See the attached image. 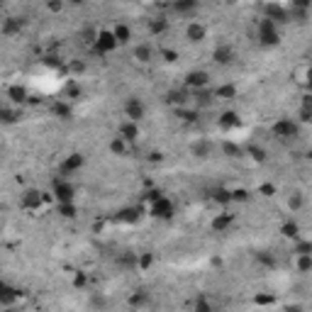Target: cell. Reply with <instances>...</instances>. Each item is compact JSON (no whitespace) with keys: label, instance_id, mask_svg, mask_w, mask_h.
Wrapping results in <instances>:
<instances>
[{"label":"cell","instance_id":"cell-53","mask_svg":"<svg viewBox=\"0 0 312 312\" xmlns=\"http://www.w3.org/2000/svg\"><path fill=\"white\" fill-rule=\"evenodd\" d=\"M285 312H305V310H302V305H288Z\"/></svg>","mask_w":312,"mask_h":312},{"label":"cell","instance_id":"cell-47","mask_svg":"<svg viewBox=\"0 0 312 312\" xmlns=\"http://www.w3.org/2000/svg\"><path fill=\"white\" fill-rule=\"evenodd\" d=\"M302 203H305V200H302V195H300V193H295V195H293V198L288 200L290 210H300V207H302Z\"/></svg>","mask_w":312,"mask_h":312},{"label":"cell","instance_id":"cell-26","mask_svg":"<svg viewBox=\"0 0 312 312\" xmlns=\"http://www.w3.org/2000/svg\"><path fill=\"white\" fill-rule=\"evenodd\" d=\"M52 112H54L56 117H61V120H71V115H73V108L64 103V100H56L54 105H52Z\"/></svg>","mask_w":312,"mask_h":312},{"label":"cell","instance_id":"cell-1","mask_svg":"<svg viewBox=\"0 0 312 312\" xmlns=\"http://www.w3.org/2000/svg\"><path fill=\"white\" fill-rule=\"evenodd\" d=\"M76 186L68 181V178H56L54 181V186H52V198L56 200V205H61V203H76Z\"/></svg>","mask_w":312,"mask_h":312},{"label":"cell","instance_id":"cell-21","mask_svg":"<svg viewBox=\"0 0 312 312\" xmlns=\"http://www.w3.org/2000/svg\"><path fill=\"white\" fill-rule=\"evenodd\" d=\"M135 59L139 64H149L151 59H154V49H151L149 44H137L135 47Z\"/></svg>","mask_w":312,"mask_h":312},{"label":"cell","instance_id":"cell-40","mask_svg":"<svg viewBox=\"0 0 312 312\" xmlns=\"http://www.w3.org/2000/svg\"><path fill=\"white\" fill-rule=\"evenodd\" d=\"M230 193H232V203H246L249 200V190L244 188H234Z\"/></svg>","mask_w":312,"mask_h":312},{"label":"cell","instance_id":"cell-22","mask_svg":"<svg viewBox=\"0 0 312 312\" xmlns=\"http://www.w3.org/2000/svg\"><path fill=\"white\" fill-rule=\"evenodd\" d=\"M154 263H156V254H151V251L137 254V269H139V271H149Z\"/></svg>","mask_w":312,"mask_h":312},{"label":"cell","instance_id":"cell-9","mask_svg":"<svg viewBox=\"0 0 312 312\" xmlns=\"http://www.w3.org/2000/svg\"><path fill=\"white\" fill-rule=\"evenodd\" d=\"M183 83H186V88L188 91H193V93H198V91H203L205 85L210 83V73L207 71H188L186 73V78H183Z\"/></svg>","mask_w":312,"mask_h":312},{"label":"cell","instance_id":"cell-44","mask_svg":"<svg viewBox=\"0 0 312 312\" xmlns=\"http://www.w3.org/2000/svg\"><path fill=\"white\" fill-rule=\"evenodd\" d=\"M159 198H163V193H161V190H159V188L147 190V193H144V200H149V205H151V203H156Z\"/></svg>","mask_w":312,"mask_h":312},{"label":"cell","instance_id":"cell-42","mask_svg":"<svg viewBox=\"0 0 312 312\" xmlns=\"http://www.w3.org/2000/svg\"><path fill=\"white\" fill-rule=\"evenodd\" d=\"M166 100H168L171 105H178V108H183V103H186V95H183V93H176V91H171V93L166 95Z\"/></svg>","mask_w":312,"mask_h":312},{"label":"cell","instance_id":"cell-37","mask_svg":"<svg viewBox=\"0 0 312 312\" xmlns=\"http://www.w3.org/2000/svg\"><path fill=\"white\" fill-rule=\"evenodd\" d=\"M127 147H129V144H127V142H122L120 137H115V139L110 142V151H112L115 156H124V154H127Z\"/></svg>","mask_w":312,"mask_h":312},{"label":"cell","instance_id":"cell-6","mask_svg":"<svg viewBox=\"0 0 312 312\" xmlns=\"http://www.w3.org/2000/svg\"><path fill=\"white\" fill-rule=\"evenodd\" d=\"M149 215L151 217H156V219H171L173 215H176V205L163 195V198H159L156 203H151Z\"/></svg>","mask_w":312,"mask_h":312},{"label":"cell","instance_id":"cell-3","mask_svg":"<svg viewBox=\"0 0 312 312\" xmlns=\"http://www.w3.org/2000/svg\"><path fill=\"white\" fill-rule=\"evenodd\" d=\"M271 132H273V137H278V139H295V137L300 135V124L295 122V120H288V117H283V120L273 122Z\"/></svg>","mask_w":312,"mask_h":312},{"label":"cell","instance_id":"cell-5","mask_svg":"<svg viewBox=\"0 0 312 312\" xmlns=\"http://www.w3.org/2000/svg\"><path fill=\"white\" fill-rule=\"evenodd\" d=\"M41 205H44V193L37 188H27L22 195H20V207L22 210H27V212H34V210H39Z\"/></svg>","mask_w":312,"mask_h":312},{"label":"cell","instance_id":"cell-29","mask_svg":"<svg viewBox=\"0 0 312 312\" xmlns=\"http://www.w3.org/2000/svg\"><path fill=\"white\" fill-rule=\"evenodd\" d=\"M147 302H149V293H147V290H135V293L129 295V305H132V307H137V310H139V307H144Z\"/></svg>","mask_w":312,"mask_h":312},{"label":"cell","instance_id":"cell-31","mask_svg":"<svg viewBox=\"0 0 312 312\" xmlns=\"http://www.w3.org/2000/svg\"><path fill=\"white\" fill-rule=\"evenodd\" d=\"M117 266H120V269H137V254L135 251H124V254H120Z\"/></svg>","mask_w":312,"mask_h":312},{"label":"cell","instance_id":"cell-36","mask_svg":"<svg viewBox=\"0 0 312 312\" xmlns=\"http://www.w3.org/2000/svg\"><path fill=\"white\" fill-rule=\"evenodd\" d=\"M176 115L183 120V122H190V124L198 122V117H200L198 110H186V108H176Z\"/></svg>","mask_w":312,"mask_h":312},{"label":"cell","instance_id":"cell-48","mask_svg":"<svg viewBox=\"0 0 312 312\" xmlns=\"http://www.w3.org/2000/svg\"><path fill=\"white\" fill-rule=\"evenodd\" d=\"M258 193L266 195V198H271V195H276V186H273V183H263V186L258 188Z\"/></svg>","mask_w":312,"mask_h":312},{"label":"cell","instance_id":"cell-54","mask_svg":"<svg viewBox=\"0 0 312 312\" xmlns=\"http://www.w3.org/2000/svg\"><path fill=\"white\" fill-rule=\"evenodd\" d=\"M8 288H10V283H8V281H3V278H0V298H3V293H5V290H8Z\"/></svg>","mask_w":312,"mask_h":312},{"label":"cell","instance_id":"cell-20","mask_svg":"<svg viewBox=\"0 0 312 312\" xmlns=\"http://www.w3.org/2000/svg\"><path fill=\"white\" fill-rule=\"evenodd\" d=\"M254 261H256L258 266H263V269H276L278 266V261H276V256H273L271 251H256L254 254Z\"/></svg>","mask_w":312,"mask_h":312},{"label":"cell","instance_id":"cell-8","mask_svg":"<svg viewBox=\"0 0 312 312\" xmlns=\"http://www.w3.org/2000/svg\"><path fill=\"white\" fill-rule=\"evenodd\" d=\"M147 115V105L142 103V98H127V103H124V117L129 120V122H139L142 117Z\"/></svg>","mask_w":312,"mask_h":312},{"label":"cell","instance_id":"cell-18","mask_svg":"<svg viewBox=\"0 0 312 312\" xmlns=\"http://www.w3.org/2000/svg\"><path fill=\"white\" fill-rule=\"evenodd\" d=\"M212 98H217V100H234L237 98V85L234 83H222V85H217L212 91Z\"/></svg>","mask_w":312,"mask_h":312},{"label":"cell","instance_id":"cell-43","mask_svg":"<svg viewBox=\"0 0 312 312\" xmlns=\"http://www.w3.org/2000/svg\"><path fill=\"white\" fill-rule=\"evenodd\" d=\"M15 120H17V112L5 110L3 105H0V122H15Z\"/></svg>","mask_w":312,"mask_h":312},{"label":"cell","instance_id":"cell-23","mask_svg":"<svg viewBox=\"0 0 312 312\" xmlns=\"http://www.w3.org/2000/svg\"><path fill=\"white\" fill-rule=\"evenodd\" d=\"M56 212H59V217L73 219V217H78V205L76 203H61V205H56Z\"/></svg>","mask_w":312,"mask_h":312},{"label":"cell","instance_id":"cell-16","mask_svg":"<svg viewBox=\"0 0 312 312\" xmlns=\"http://www.w3.org/2000/svg\"><path fill=\"white\" fill-rule=\"evenodd\" d=\"M219 127L222 129H234V127H239L242 124V117H239V112L237 110H225L222 115H219Z\"/></svg>","mask_w":312,"mask_h":312},{"label":"cell","instance_id":"cell-2","mask_svg":"<svg viewBox=\"0 0 312 312\" xmlns=\"http://www.w3.org/2000/svg\"><path fill=\"white\" fill-rule=\"evenodd\" d=\"M258 44L261 47H278L281 44V32H278V25L271 22V20H258Z\"/></svg>","mask_w":312,"mask_h":312},{"label":"cell","instance_id":"cell-49","mask_svg":"<svg viewBox=\"0 0 312 312\" xmlns=\"http://www.w3.org/2000/svg\"><path fill=\"white\" fill-rule=\"evenodd\" d=\"M312 120V108H300V122H310Z\"/></svg>","mask_w":312,"mask_h":312},{"label":"cell","instance_id":"cell-51","mask_svg":"<svg viewBox=\"0 0 312 312\" xmlns=\"http://www.w3.org/2000/svg\"><path fill=\"white\" fill-rule=\"evenodd\" d=\"M44 64H47V66H52V68H56V66H61V59L56 61V56H47V59H44Z\"/></svg>","mask_w":312,"mask_h":312},{"label":"cell","instance_id":"cell-24","mask_svg":"<svg viewBox=\"0 0 312 312\" xmlns=\"http://www.w3.org/2000/svg\"><path fill=\"white\" fill-rule=\"evenodd\" d=\"M8 98H10L13 103H27L29 93L25 85H10V88H8Z\"/></svg>","mask_w":312,"mask_h":312},{"label":"cell","instance_id":"cell-55","mask_svg":"<svg viewBox=\"0 0 312 312\" xmlns=\"http://www.w3.org/2000/svg\"><path fill=\"white\" fill-rule=\"evenodd\" d=\"M149 161H156V163H159V161H163V156L159 154V151H154V154L149 156Z\"/></svg>","mask_w":312,"mask_h":312},{"label":"cell","instance_id":"cell-39","mask_svg":"<svg viewBox=\"0 0 312 312\" xmlns=\"http://www.w3.org/2000/svg\"><path fill=\"white\" fill-rule=\"evenodd\" d=\"M64 95H66V98H81L83 88L78 85V81H73V78H71V81L66 83V91H64Z\"/></svg>","mask_w":312,"mask_h":312},{"label":"cell","instance_id":"cell-56","mask_svg":"<svg viewBox=\"0 0 312 312\" xmlns=\"http://www.w3.org/2000/svg\"><path fill=\"white\" fill-rule=\"evenodd\" d=\"M93 305H100V307H103V305H105V300L100 298V295H93Z\"/></svg>","mask_w":312,"mask_h":312},{"label":"cell","instance_id":"cell-17","mask_svg":"<svg viewBox=\"0 0 312 312\" xmlns=\"http://www.w3.org/2000/svg\"><path fill=\"white\" fill-rule=\"evenodd\" d=\"M110 32H112V37H115L117 44H129V39H132V29H129V25H124V22H117Z\"/></svg>","mask_w":312,"mask_h":312},{"label":"cell","instance_id":"cell-28","mask_svg":"<svg viewBox=\"0 0 312 312\" xmlns=\"http://www.w3.org/2000/svg\"><path fill=\"white\" fill-rule=\"evenodd\" d=\"M222 154L230 156V159H239V156H244V149L234 142H222Z\"/></svg>","mask_w":312,"mask_h":312},{"label":"cell","instance_id":"cell-12","mask_svg":"<svg viewBox=\"0 0 312 312\" xmlns=\"http://www.w3.org/2000/svg\"><path fill=\"white\" fill-rule=\"evenodd\" d=\"M190 154H193L195 159H210V156L215 154V144H212L210 139H195L193 147H190Z\"/></svg>","mask_w":312,"mask_h":312},{"label":"cell","instance_id":"cell-10","mask_svg":"<svg viewBox=\"0 0 312 312\" xmlns=\"http://www.w3.org/2000/svg\"><path fill=\"white\" fill-rule=\"evenodd\" d=\"M237 59V52H234V47L232 44H217L215 49H212V61L217 64V66H230L232 61Z\"/></svg>","mask_w":312,"mask_h":312},{"label":"cell","instance_id":"cell-15","mask_svg":"<svg viewBox=\"0 0 312 312\" xmlns=\"http://www.w3.org/2000/svg\"><path fill=\"white\" fill-rule=\"evenodd\" d=\"M186 37H188V41L198 44V41H203L205 37H207V27H205L203 22L193 20V22L188 25V27H186Z\"/></svg>","mask_w":312,"mask_h":312},{"label":"cell","instance_id":"cell-4","mask_svg":"<svg viewBox=\"0 0 312 312\" xmlns=\"http://www.w3.org/2000/svg\"><path fill=\"white\" fill-rule=\"evenodd\" d=\"M117 47H120V44L115 41V37H112L110 29H98L95 41H93V49L98 52V54H112Z\"/></svg>","mask_w":312,"mask_h":312},{"label":"cell","instance_id":"cell-19","mask_svg":"<svg viewBox=\"0 0 312 312\" xmlns=\"http://www.w3.org/2000/svg\"><path fill=\"white\" fill-rule=\"evenodd\" d=\"M230 227H234V215L222 212V215H215V217H212V230L215 232H227Z\"/></svg>","mask_w":312,"mask_h":312},{"label":"cell","instance_id":"cell-50","mask_svg":"<svg viewBox=\"0 0 312 312\" xmlns=\"http://www.w3.org/2000/svg\"><path fill=\"white\" fill-rule=\"evenodd\" d=\"M71 71H73V73H83V71H85V64H83V61H73V64H71Z\"/></svg>","mask_w":312,"mask_h":312},{"label":"cell","instance_id":"cell-33","mask_svg":"<svg viewBox=\"0 0 312 312\" xmlns=\"http://www.w3.org/2000/svg\"><path fill=\"white\" fill-rule=\"evenodd\" d=\"M168 29V20H163V17H156V20H149V34H163Z\"/></svg>","mask_w":312,"mask_h":312},{"label":"cell","instance_id":"cell-25","mask_svg":"<svg viewBox=\"0 0 312 312\" xmlns=\"http://www.w3.org/2000/svg\"><path fill=\"white\" fill-rule=\"evenodd\" d=\"M281 234H283L285 239H300V227H298V222H293V219H288V222H283L281 225Z\"/></svg>","mask_w":312,"mask_h":312},{"label":"cell","instance_id":"cell-57","mask_svg":"<svg viewBox=\"0 0 312 312\" xmlns=\"http://www.w3.org/2000/svg\"><path fill=\"white\" fill-rule=\"evenodd\" d=\"M3 312H17V310H15V307H5V310H3Z\"/></svg>","mask_w":312,"mask_h":312},{"label":"cell","instance_id":"cell-46","mask_svg":"<svg viewBox=\"0 0 312 312\" xmlns=\"http://www.w3.org/2000/svg\"><path fill=\"white\" fill-rule=\"evenodd\" d=\"M73 285H76V288H85V285H88V276L83 271H78L73 276Z\"/></svg>","mask_w":312,"mask_h":312},{"label":"cell","instance_id":"cell-13","mask_svg":"<svg viewBox=\"0 0 312 312\" xmlns=\"http://www.w3.org/2000/svg\"><path fill=\"white\" fill-rule=\"evenodd\" d=\"M115 219L122 225H137L142 219V207H122L115 212Z\"/></svg>","mask_w":312,"mask_h":312},{"label":"cell","instance_id":"cell-14","mask_svg":"<svg viewBox=\"0 0 312 312\" xmlns=\"http://www.w3.org/2000/svg\"><path fill=\"white\" fill-rule=\"evenodd\" d=\"M25 25H27V20H22V17H8V20L3 22L0 32H3L5 37H15V34H20V32L25 29Z\"/></svg>","mask_w":312,"mask_h":312},{"label":"cell","instance_id":"cell-52","mask_svg":"<svg viewBox=\"0 0 312 312\" xmlns=\"http://www.w3.org/2000/svg\"><path fill=\"white\" fill-rule=\"evenodd\" d=\"M49 10H54V13H61V10H64V3H49Z\"/></svg>","mask_w":312,"mask_h":312},{"label":"cell","instance_id":"cell-45","mask_svg":"<svg viewBox=\"0 0 312 312\" xmlns=\"http://www.w3.org/2000/svg\"><path fill=\"white\" fill-rule=\"evenodd\" d=\"M161 56H163V61H168V64L178 61V52H176V49H161Z\"/></svg>","mask_w":312,"mask_h":312},{"label":"cell","instance_id":"cell-7","mask_svg":"<svg viewBox=\"0 0 312 312\" xmlns=\"http://www.w3.org/2000/svg\"><path fill=\"white\" fill-rule=\"evenodd\" d=\"M83 163H85V156H83V154H78V151H73V154L64 156V161L59 163V173H61V176L78 173V171L83 168Z\"/></svg>","mask_w":312,"mask_h":312},{"label":"cell","instance_id":"cell-34","mask_svg":"<svg viewBox=\"0 0 312 312\" xmlns=\"http://www.w3.org/2000/svg\"><path fill=\"white\" fill-rule=\"evenodd\" d=\"M246 154H249V156H251L256 163H263V161H266V156H269V154H266V149H261L258 144H249V147H246Z\"/></svg>","mask_w":312,"mask_h":312},{"label":"cell","instance_id":"cell-27","mask_svg":"<svg viewBox=\"0 0 312 312\" xmlns=\"http://www.w3.org/2000/svg\"><path fill=\"white\" fill-rule=\"evenodd\" d=\"M171 10L178 15H188V13H195L198 10V3L195 0H181V3H173Z\"/></svg>","mask_w":312,"mask_h":312},{"label":"cell","instance_id":"cell-11","mask_svg":"<svg viewBox=\"0 0 312 312\" xmlns=\"http://www.w3.org/2000/svg\"><path fill=\"white\" fill-rule=\"evenodd\" d=\"M117 137H120L122 142H127V144H135L137 139H139V124L129 122V120L120 122V127H117Z\"/></svg>","mask_w":312,"mask_h":312},{"label":"cell","instance_id":"cell-30","mask_svg":"<svg viewBox=\"0 0 312 312\" xmlns=\"http://www.w3.org/2000/svg\"><path fill=\"white\" fill-rule=\"evenodd\" d=\"M293 254H295V256H312V244L307 239H295Z\"/></svg>","mask_w":312,"mask_h":312},{"label":"cell","instance_id":"cell-38","mask_svg":"<svg viewBox=\"0 0 312 312\" xmlns=\"http://www.w3.org/2000/svg\"><path fill=\"white\" fill-rule=\"evenodd\" d=\"M193 312H215V305L205 298V295H200V298L195 300V305H193Z\"/></svg>","mask_w":312,"mask_h":312},{"label":"cell","instance_id":"cell-32","mask_svg":"<svg viewBox=\"0 0 312 312\" xmlns=\"http://www.w3.org/2000/svg\"><path fill=\"white\" fill-rule=\"evenodd\" d=\"M254 305L256 307H271V305H276V295L273 293H256L254 295Z\"/></svg>","mask_w":312,"mask_h":312},{"label":"cell","instance_id":"cell-41","mask_svg":"<svg viewBox=\"0 0 312 312\" xmlns=\"http://www.w3.org/2000/svg\"><path fill=\"white\" fill-rule=\"evenodd\" d=\"M295 258H298V271L300 273L312 271V256H295Z\"/></svg>","mask_w":312,"mask_h":312},{"label":"cell","instance_id":"cell-35","mask_svg":"<svg viewBox=\"0 0 312 312\" xmlns=\"http://www.w3.org/2000/svg\"><path fill=\"white\" fill-rule=\"evenodd\" d=\"M212 200L219 205H230L232 203V193L227 188H215L212 190Z\"/></svg>","mask_w":312,"mask_h":312}]
</instances>
